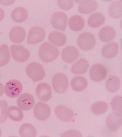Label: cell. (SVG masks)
Wrapping results in <instances>:
<instances>
[{
    "instance_id": "cell-1",
    "label": "cell",
    "mask_w": 122,
    "mask_h": 137,
    "mask_svg": "<svg viewBox=\"0 0 122 137\" xmlns=\"http://www.w3.org/2000/svg\"><path fill=\"white\" fill-rule=\"evenodd\" d=\"M59 51L56 46L48 42L43 43L40 46L38 54L43 62L49 63L54 61L59 56Z\"/></svg>"
},
{
    "instance_id": "cell-2",
    "label": "cell",
    "mask_w": 122,
    "mask_h": 137,
    "mask_svg": "<svg viewBox=\"0 0 122 137\" xmlns=\"http://www.w3.org/2000/svg\"><path fill=\"white\" fill-rule=\"evenodd\" d=\"M26 71L28 76L34 82L42 80L45 75L42 65L35 62H32L28 64L26 67Z\"/></svg>"
},
{
    "instance_id": "cell-3",
    "label": "cell",
    "mask_w": 122,
    "mask_h": 137,
    "mask_svg": "<svg viewBox=\"0 0 122 137\" xmlns=\"http://www.w3.org/2000/svg\"><path fill=\"white\" fill-rule=\"evenodd\" d=\"M77 44L80 49L85 51L90 50L94 47L96 40L94 35L89 32L80 34L77 40Z\"/></svg>"
},
{
    "instance_id": "cell-4",
    "label": "cell",
    "mask_w": 122,
    "mask_h": 137,
    "mask_svg": "<svg viewBox=\"0 0 122 137\" xmlns=\"http://www.w3.org/2000/svg\"><path fill=\"white\" fill-rule=\"evenodd\" d=\"M52 83L53 88L57 93H62L65 92L69 86L68 78L65 74L57 73L53 77Z\"/></svg>"
},
{
    "instance_id": "cell-5",
    "label": "cell",
    "mask_w": 122,
    "mask_h": 137,
    "mask_svg": "<svg viewBox=\"0 0 122 137\" xmlns=\"http://www.w3.org/2000/svg\"><path fill=\"white\" fill-rule=\"evenodd\" d=\"M10 50L12 58L18 62H24L30 57L29 51L22 45L12 44L10 47Z\"/></svg>"
},
{
    "instance_id": "cell-6",
    "label": "cell",
    "mask_w": 122,
    "mask_h": 137,
    "mask_svg": "<svg viewBox=\"0 0 122 137\" xmlns=\"http://www.w3.org/2000/svg\"><path fill=\"white\" fill-rule=\"evenodd\" d=\"M68 16L65 13L58 11L53 13L51 17L50 22L55 29L64 31L67 24Z\"/></svg>"
},
{
    "instance_id": "cell-7",
    "label": "cell",
    "mask_w": 122,
    "mask_h": 137,
    "mask_svg": "<svg viewBox=\"0 0 122 137\" xmlns=\"http://www.w3.org/2000/svg\"><path fill=\"white\" fill-rule=\"evenodd\" d=\"M45 36V29L43 28L38 26L33 27L29 31L27 43L30 44H38L43 40Z\"/></svg>"
},
{
    "instance_id": "cell-8",
    "label": "cell",
    "mask_w": 122,
    "mask_h": 137,
    "mask_svg": "<svg viewBox=\"0 0 122 137\" xmlns=\"http://www.w3.org/2000/svg\"><path fill=\"white\" fill-rule=\"evenodd\" d=\"M4 92L8 97L15 98L17 97L21 93L23 86L19 81L12 79L9 81L4 87Z\"/></svg>"
},
{
    "instance_id": "cell-9",
    "label": "cell",
    "mask_w": 122,
    "mask_h": 137,
    "mask_svg": "<svg viewBox=\"0 0 122 137\" xmlns=\"http://www.w3.org/2000/svg\"><path fill=\"white\" fill-rule=\"evenodd\" d=\"M107 73L105 67L100 64H96L91 67L89 71V76L91 79L95 82H99L104 80Z\"/></svg>"
},
{
    "instance_id": "cell-10",
    "label": "cell",
    "mask_w": 122,
    "mask_h": 137,
    "mask_svg": "<svg viewBox=\"0 0 122 137\" xmlns=\"http://www.w3.org/2000/svg\"><path fill=\"white\" fill-rule=\"evenodd\" d=\"M50 106L46 104L41 102L37 103L33 109V113L36 118L41 121L47 119L51 114Z\"/></svg>"
},
{
    "instance_id": "cell-11",
    "label": "cell",
    "mask_w": 122,
    "mask_h": 137,
    "mask_svg": "<svg viewBox=\"0 0 122 137\" xmlns=\"http://www.w3.org/2000/svg\"><path fill=\"white\" fill-rule=\"evenodd\" d=\"M18 106L21 110L28 111L32 109L35 104V99L30 94L24 93L18 98L17 100Z\"/></svg>"
},
{
    "instance_id": "cell-12",
    "label": "cell",
    "mask_w": 122,
    "mask_h": 137,
    "mask_svg": "<svg viewBox=\"0 0 122 137\" xmlns=\"http://www.w3.org/2000/svg\"><path fill=\"white\" fill-rule=\"evenodd\" d=\"M36 91L38 98L42 101H47L51 98L52 92L51 87L46 83H41L38 84Z\"/></svg>"
},
{
    "instance_id": "cell-13",
    "label": "cell",
    "mask_w": 122,
    "mask_h": 137,
    "mask_svg": "<svg viewBox=\"0 0 122 137\" xmlns=\"http://www.w3.org/2000/svg\"><path fill=\"white\" fill-rule=\"evenodd\" d=\"M106 122L107 128L110 130L116 131L121 125L122 114L117 112L112 113L107 117Z\"/></svg>"
},
{
    "instance_id": "cell-14",
    "label": "cell",
    "mask_w": 122,
    "mask_h": 137,
    "mask_svg": "<svg viewBox=\"0 0 122 137\" xmlns=\"http://www.w3.org/2000/svg\"><path fill=\"white\" fill-rule=\"evenodd\" d=\"M79 55V51L77 48L73 46H68L62 50L61 57L63 60L68 63H71L75 61Z\"/></svg>"
},
{
    "instance_id": "cell-15",
    "label": "cell",
    "mask_w": 122,
    "mask_h": 137,
    "mask_svg": "<svg viewBox=\"0 0 122 137\" xmlns=\"http://www.w3.org/2000/svg\"><path fill=\"white\" fill-rule=\"evenodd\" d=\"M55 112L59 119L65 122L70 121L74 117V113L73 110L62 105L56 106L55 109Z\"/></svg>"
},
{
    "instance_id": "cell-16",
    "label": "cell",
    "mask_w": 122,
    "mask_h": 137,
    "mask_svg": "<svg viewBox=\"0 0 122 137\" xmlns=\"http://www.w3.org/2000/svg\"><path fill=\"white\" fill-rule=\"evenodd\" d=\"M26 33L25 29L20 26H16L12 28L10 30L9 36L10 40L16 44L21 43L23 41L26 37Z\"/></svg>"
},
{
    "instance_id": "cell-17",
    "label": "cell",
    "mask_w": 122,
    "mask_h": 137,
    "mask_svg": "<svg viewBox=\"0 0 122 137\" xmlns=\"http://www.w3.org/2000/svg\"><path fill=\"white\" fill-rule=\"evenodd\" d=\"M78 10L80 13L85 14L91 13L97 8L98 4L95 0H80Z\"/></svg>"
},
{
    "instance_id": "cell-18",
    "label": "cell",
    "mask_w": 122,
    "mask_h": 137,
    "mask_svg": "<svg viewBox=\"0 0 122 137\" xmlns=\"http://www.w3.org/2000/svg\"><path fill=\"white\" fill-rule=\"evenodd\" d=\"M119 50L118 44L113 42L105 45L102 48V53L105 58L111 59L115 57L118 54Z\"/></svg>"
},
{
    "instance_id": "cell-19",
    "label": "cell",
    "mask_w": 122,
    "mask_h": 137,
    "mask_svg": "<svg viewBox=\"0 0 122 137\" xmlns=\"http://www.w3.org/2000/svg\"><path fill=\"white\" fill-rule=\"evenodd\" d=\"M116 32L114 29L110 26H106L100 30L98 36L100 39L104 42H108L112 41L115 38Z\"/></svg>"
},
{
    "instance_id": "cell-20",
    "label": "cell",
    "mask_w": 122,
    "mask_h": 137,
    "mask_svg": "<svg viewBox=\"0 0 122 137\" xmlns=\"http://www.w3.org/2000/svg\"><path fill=\"white\" fill-rule=\"evenodd\" d=\"M89 66V63L87 60L81 58L72 65L71 70L75 74H83L87 72Z\"/></svg>"
},
{
    "instance_id": "cell-21",
    "label": "cell",
    "mask_w": 122,
    "mask_h": 137,
    "mask_svg": "<svg viewBox=\"0 0 122 137\" xmlns=\"http://www.w3.org/2000/svg\"><path fill=\"white\" fill-rule=\"evenodd\" d=\"M68 24L70 28L76 32L81 30L84 28L85 22L83 18L78 15H73L69 19Z\"/></svg>"
},
{
    "instance_id": "cell-22",
    "label": "cell",
    "mask_w": 122,
    "mask_h": 137,
    "mask_svg": "<svg viewBox=\"0 0 122 137\" xmlns=\"http://www.w3.org/2000/svg\"><path fill=\"white\" fill-rule=\"evenodd\" d=\"M49 41L57 46H63L66 43V38L63 33L58 31H54L50 33L48 36Z\"/></svg>"
},
{
    "instance_id": "cell-23",
    "label": "cell",
    "mask_w": 122,
    "mask_h": 137,
    "mask_svg": "<svg viewBox=\"0 0 122 137\" xmlns=\"http://www.w3.org/2000/svg\"><path fill=\"white\" fill-rule=\"evenodd\" d=\"M70 84L74 90L76 92H80L84 90L87 87L88 82L84 77L77 76L72 79Z\"/></svg>"
},
{
    "instance_id": "cell-24",
    "label": "cell",
    "mask_w": 122,
    "mask_h": 137,
    "mask_svg": "<svg viewBox=\"0 0 122 137\" xmlns=\"http://www.w3.org/2000/svg\"><path fill=\"white\" fill-rule=\"evenodd\" d=\"M12 20L17 23L22 22L27 19L28 14L27 10L22 7H18L15 9L11 14Z\"/></svg>"
},
{
    "instance_id": "cell-25",
    "label": "cell",
    "mask_w": 122,
    "mask_h": 137,
    "mask_svg": "<svg viewBox=\"0 0 122 137\" xmlns=\"http://www.w3.org/2000/svg\"><path fill=\"white\" fill-rule=\"evenodd\" d=\"M105 20V17L100 12H96L92 14L89 17L87 23L89 26L97 28L102 25Z\"/></svg>"
},
{
    "instance_id": "cell-26",
    "label": "cell",
    "mask_w": 122,
    "mask_h": 137,
    "mask_svg": "<svg viewBox=\"0 0 122 137\" xmlns=\"http://www.w3.org/2000/svg\"><path fill=\"white\" fill-rule=\"evenodd\" d=\"M121 1H115L110 5L108 9L109 15L112 18L117 19L120 18L122 15Z\"/></svg>"
},
{
    "instance_id": "cell-27",
    "label": "cell",
    "mask_w": 122,
    "mask_h": 137,
    "mask_svg": "<svg viewBox=\"0 0 122 137\" xmlns=\"http://www.w3.org/2000/svg\"><path fill=\"white\" fill-rule=\"evenodd\" d=\"M120 86V80L118 77L115 75L109 77L105 83L107 89L112 93L117 91L119 89Z\"/></svg>"
},
{
    "instance_id": "cell-28",
    "label": "cell",
    "mask_w": 122,
    "mask_h": 137,
    "mask_svg": "<svg viewBox=\"0 0 122 137\" xmlns=\"http://www.w3.org/2000/svg\"><path fill=\"white\" fill-rule=\"evenodd\" d=\"M19 133L21 137H35L36 135L37 131L33 125L29 123H25L20 127Z\"/></svg>"
},
{
    "instance_id": "cell-29",
    "label": "cell",
    "mask_w": 122,
    "mask_h": 137,
    "mask_svg": "<svg viewBox=\"0 0 122 137\" xmlns=\"http://www.w3.org/2000/svg\"><path fill=\"white\" fill-rule=\"evenodd\" d=\"M7 113L9 118L15 121H20L23 118L22 112L16 106H9L7 109Z\"/></svg>"
},
{
    "instance_id": "cell-30",
    "label": "cell",
    "mask_w": 122,
    "mask_h": 137,
    "mask_svg": "<svg viewBox=\"0 0 122 137\" xmlns=\"http://www.w3.org/2000/svg\"><path fill=\"white\" fill-rule=\"evenodd\" d=\"M10 55L9 47L5 44L0 47V67L5 65L9 62Z\"/></svg>"
},
{
    "instance_id": "cell-31",
    "label": "cell",
    "mask_w": 122,
    "mask_h": 137,
    "mask_svg": "<svg viewBox=\"0 0 122 137\" xmlns=\"http://www.w3.org/2000/svg\"><path fill=\"white\" fill-rule=\"evenodd\" d=\"M108 107V105L103 101L96 102L92 105L91 109L92 112L96 115H100L105 113Z\"/></svg>"
},
{
    "instance_id": "cell-32",
    "label": "cell",
    "mask_w": 122,
    "mask_h": 137,
    "mask_svg": "<svg viewBox=\"0 0 122 137\" xmlns=\"http://www.w3.org/2000/svg\"><path fill=\"white\" fill-rule=\"evenodd\" d=\"M122 96H116L112 99L111 106L112 110L114 112L122 114Z\"/></svg>"
},
{
    "instance_id": "cell-33",
    "label": "cell",
    "mask_w": 122,
    "mask_h": 137,
    "mask_svg": "<svg viewBox=\"0 0 122 137\" xmlns=\"http://www.w3.org/2000/svg\"><path fill=\"white\" fill-rule=\"evenodd\" d=\"M8 106L7 102L3 100H0V123L5 122L7 118L6 110Z\"/></svg>"
},
{
    "instance_id": "cell-34",
    "label": "cell",
    "mask_w": 122,
    "mask_h": 137,
    "mask_svg": "<svg viewBox=\"0 0 122 137\" xmlns=\"http://www.w3.org/2000/svg\"><path fill=\"white\" fill-rule=\"evenodd\" d=\"M57 2L59 7L64 10H70L73 6V2L72 0H58Z\"/></svg>"
},
{
    "instance_id": "cell-35",
    "label": "cell",
    "mask_w": 122,
    "mask_h": 137,
    "mask_svg": "<svg viewBox=\"0 0 122 137\" xmlns=\"http://www.w3.org/2000/svg\"><path fill=\"white\" fill-rule=\"evenodd\" d=\"M5 16V13L3 10L0 7V21L4 19Z\"/></svg>"
},
{
    "instance_id": "cell-36",
    "label": "cell",
    "mask_w": 122,
    "mask_h": 137,
    "mask_svg": "<svg viewBox=\"0 0 122 137\" xmlns=\"http://www.w3.org/2000/svg\"><path fill=\"white\" fill-rule=\"evenodd\" d=\"M4 93V86L3 84L0 83V97Z\"/></svg>"
},
{
    "instance_id": "cell-37",
    "label": "cell",
    "mask_w": 122,
    "mask_h": 137,
    "mask_svg": "<svg viewBox=\"0 0 122 137\" xmlns=\"http://www.w3.org/2000/svg\"><path fill=\"white\" fill-rule=\"evenodd\" d=\"M1 133H2L1 130V129L0 128V137L1 136Z\"/></svg>"
},
{
    "instance_id": "cell-38",
    "label": "cell",
    "mask_w": 122,
    "mask_h": 137,
    "mask_svg": "<svg viewBox=\"0 0 122 137\" xmlns=\"http://www.w3.org/2000/svg\"></svg>"
}]
</instances>
